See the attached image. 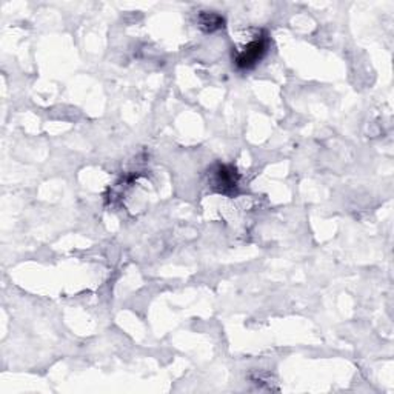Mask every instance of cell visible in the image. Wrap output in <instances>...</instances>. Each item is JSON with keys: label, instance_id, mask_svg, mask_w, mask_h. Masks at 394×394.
Instances as JSON below:
<instances>
[{"label": "cell", "instance_id": "cell-1", "mask_svg": "<svg viewBox=\"0 0 394 394\" xmlns=\"http://www.w3.org/2000/svg\"><path fill=\"white\" fill-rule=\"evenodd\" d=\"M267 49H268V38L264 36V38H259L256 40L250 42L242 51H239L235 62L239 68L250 70L258 62L262 61V57L267 54Z\"/></svg>", "mask_w": 394, "mask_h": 394}, {"label": "cell", "instance_id": "cell-2", "mask_svg": "<svg viewBox=\"0 0 394 394\" xmlns=\"http://www.w3.org/2000/svg\"><path fill=\"white\" fill-rule=\"evenodd\" d=\"M239 182V174L236 168L228 166V165H219L217 170L214 171L213 178V187L217 189L219 193L223 194H231L236 191Z\"/></svg>", "mask_w": 394, "mask_h": 394}, {"label": "cell", "instance_id": "cell-3", "mask_svg": "<svg viewBox=\"0 0 394 394\" xmlns=\"http://www.w3.org/2000/svg\"><path fill=\"white\" fill-rule=\"evenodd\" d=\"M200 26L207 31H216L223 26V17L216 13H202L199 16Z\"/></svg>", "mask_w": 394, "mask_h": 394}]
</instances>
